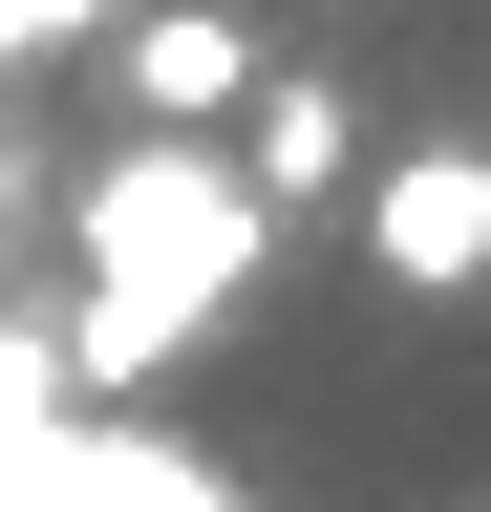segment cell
Wrapping results in <instances>:
<instances>
[{
    "label": "cell",
    "mask_w": 491,
    "mask_h": 512,
    "mask_svg": "<svg viewBox=\"0 0 491 512\" xmlns=\"http://www.w3.org/2000/svg\"><path fill=\"white\" fill-rule=\"evenodd\" d=\"M363 278L470 299V278H491V150H406V171H363Z\"/></svg>",
    "instance_id": "cell-2"
},
{
    "label": "cell",
    "mask_w": 491,
    "mask_h": 512,
    "mask_svg": "<svg viewBox=\"0 0 491 512\" xmlns=\"http://www.w3.org/2000/svg\"><path fill=\"white\" fill-rule=\"evenodd\" d=\"M65 235H86V278H107V299H86V363L129 384L150 342H193V320L257 278V235H278V214L235 192V150H150V128H129V150L86 171V214H65Z\"/></svg>",
    "instance_id": "cell-1"
},
{
    "label": "cell",
    "mask_w": 491,
    "mask_h": 512,
    "mask_svg": "<svg viewBox=\"0 0 491 512\" xmlns=\"http://www.w3.org/2000/svg\"><path fill=\"white\" fill-rule=\"evenodd\" d=\"M342 150H363L342 86H257V107H235V192H257V214H278V192H342Z\"/></svg>",
    "instance_id": "cell-4"
},
{
    "label": "cell",
    "mask_w": 491,
    "mask_h": 512,
    "mask_svg": "<svg viewBox=\"0 0 491 512\" xmlns=\"http://www.w3.org/2000/svg\"><path fill=\"white\" fill-rule=\"evenodd\" d=\"M129 107H150V150H214V128L257 107V43H235V0H150V22H129Z\"/></svg>",
    "instance_id": "cell-3"
}]
</instances>
